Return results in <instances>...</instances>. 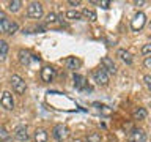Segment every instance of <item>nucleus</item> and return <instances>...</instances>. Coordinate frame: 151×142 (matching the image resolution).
I'll return each instance as SVG.
<instances>
[{"label":"nucleus","instance_id":"nucleus-30","mask_svg":"<svg viewBox=\"0 0 151 142\" xmlns=\"http://www.w3.org/2000/svg\"><path fill=\"white\" fill-rule=\"evenodd\" d=\"M69 5L71 7H77V5H80L79 0H69Z\"/></svg>","mask_w":151,"mask_h":142},{"label":"nucleus","instance_id":"nucleus-25","mask_svg":"<svg viewBox=\"0 0 151 142\" xmlns=\"http://www.w3.org/2000/svg\"><path fill=\"white\" fill-rule=\"evenodd\" d=\"M142 54L146 55V57L151 55V44H145L143 47H142Z\"/></svg>","mask_w":151,"mask_h":142},{"label":"nucleus","instance_id":"nucleus-20","mask_svg":"<svg viewBox=\"0 0 151 142\" xmlns=\"http://www.w3.org/2000/svg\"><path fill=\"white\" fill-rule=\"evenodd\" d=\"M8 49H9V46H8V43L5 41V40H0V57H5L8 54Z\"/></svg>","mask_w":151,"mask_h":142},{"label":"nucleus","instance_id":"nucleus-33","mask_svg":"<svg viewBox=\"0 0 151 142\" xmlns=\"http://www.w3.org/2000/svg\"><path fill=\"white\" fill-rule=\"evenodd\" d=\"M150 27H151V22H150Z\"/></svg>","mask_w":151,"mask_h":142},{"label":"nucleus","instance_id":"nucleus-18","mask_svg":"<svg viewBox=\"0 0 151 142\" xmlns=\"http://www.w3.org/2000/svg\"><path fill=\"white\" fill-rule=\"evenodd\" d=\"M66 19H69V21H76V19H80L82 17V13L76 11V9H69V11H66Z\"/></svg>","mask_w":151,"mask_h":142},{"label":"nucleus","instance_id":"nucleus-16","mask_svg":"<svg viewBox=\"0 0 151 142\" xmlns=\"http://www.w3.org/2000/svg\"><path fill=\"white\" fill-rule=\"evenodd\" d=\"M132 117H134V120H145L146 118V109H143V107L135 109L134 114H132Z\"/></svg>","mask_w":151,"mask_h":142},{"label":"nucleus","instance_id":"nucleus-32","mask_svg":"<svg viewBox=\"0 0 151 142\" xmlns=\"http://www.w3.org/2000/svg\"><path fill=\"white\" fill-rule=\"evenodd\" d=\"M145 2H143V0H140V2H135V5H137V7H140V5H143Z\"/></svg>","mask_w":151,"mask_h":142},{"label":"nucleus","instance_id":"nucleus-22","mask_svg":"<svg viewBox=\"0 0 151 142\" xmlns=\"http://www.w3.org/2000/svg\"><path fill=\"white\" fill-rule=\"evenodd\" d=\"M87 142H101V136L98 133H91L88 137H87Z\"/></svg>","mask_w":151,"mask_h":142},{"label":"nucleus","instance_id":"nucleus-1","mask_svg":"<svg viewBox=\"0 0 151 142\" xmlns=\"http://www.w3.org/2000/svg\"><path fill=\"white\" fill-rule=\"evenodd\" d=\"M27 16L32 19H40L42 16V5L38 2H32L27 7Z\"/></svg>","mask_w":151,"mask_h":142},{"label":"nucleus","instance_id":"nucleus-2","mask_svg":"<svg viewBox=\"0 0 151 142\" xmlns=\"http://www.w3.org/2000/svg\"><path fill=\"white\" fill-rule=\"evenodd\" d=\"M11 85H13V90L17 95H24V93H25V80H24L21 76L13 74L11 76Z\"/></svg>","mask_w":151,"mask_h":142},{"label":"nucleus","instance_id":"nucleus-15","mask_svg":"<svg viewBox=\"0 0 151 142\" xmlns=\"http://www.w3.org/2000/svg\"><path fill=\"white\" fill-rule=\"evenodd\" d=\"M66 66H68L69 70H77L80 66V60L76 59V57H68V59H66Z\"/></svg>","mask_w":151,"mask_h":142},{"label":"nucleus","instance_id":"nucleus-3","mask_svg":"<svg viewBox=\"0 0 151 142\" xmlns=\"http://www.w3.org/2000/svg\"><path fill=\"white\" fill-rule=\"evenodd\" d=\"M93 78H94V82H96L98 85H102V87H106V85L109 84V74H107V71L104 70V68L94 70Z\"/></svg>","mask_w":151,"mask_h":142},{"label":"nucleus","instance_id":"nucleus-21","mask_svg":"<svg viewBox=\"0 0 151 142\" xmlns=\"http://www.w3.org/2000/svg\"><path fill=\"white\" fill-rule=\"evenodd\" d=\"M0 142H9V133L5 128H0Z\"/></svg>","mask_w":151,"mask_h":142},{"label":"nucleus","instance_id":"nucleus-19","mask_svg":"<svg viewBox=\"0 0 151 142\" xmlns=\"http://www.w3.org/2000/svg\"><path fill=\"white\" fill-rule=\"evenodd\" d=\"M21 7H22L21 0H14V2H9L8 3V9H9V11H13V13H17L19 9H21Z\"/></svg>","mask_w":151,"mask_h":142},{"label":"nucleus","instance_id":"nucleus-11","mask_svg":"<svg viewBox=\"0 0 151 142\" xmlns=\"http://www.w3.org/2000/svg\"><path fill=\"white\" fill-rule=\"evenodd\" d=\"M52 136H54L57 141H63L66 137V128L63 125H55L54 130H52Z\"/></svg>","mask_w":151,"mask_h":142},{"label":"nucleus","instance_id":"nucleus-31","mask_svg":"<svg viewBox=\"0 0 151 142\" xmlns=\"http://www.w3.org/2000/svg\"><path fill=\"white\" fill-rule=\"evenodd\" d=\"M3 21H6V16H5L3 11H0V24H2Z\"/></svg>","mask_w":151,"mask_h":142},{"label":"nucleus","instance_id":"nucleus-9","mask_svg":"<svg viewBox=\"0 0 151 142\" xmlns=\"http://www.w3.org/2000/svg\"><path fill=\"white\" fill-rule=\"evenodd\" d=\"M101 65H102V68L106 70L107 73H110V74L116 73V66H115V63H113V60L109 59V57H102V59H101Z\"/></svg>","mask_w":151,"mask_h":142},{"label":"nucleus","instance_id":"nucleus-6","mask_svg":"<svg viewBox=\"0 0 151 142\" xmlns=\"http://www.w3.org/2000/svg\"><path fill=\"white\" fill-rule=\"evenodd\" d=\"M14 137H16L17 141H21V142H27L28 139H30V134H28V131H27V126H17L16 130H14Z\"/></svg>","mask_w":151,"mask_h":142},{"label":"nucleus","instance_id":"nucleus-5","mask_svg":"<svg viewBox=\"0 0 151 142\" xmlns=\"http://www.w3.org/2000/svg\"><path fill=\"white\" fill-rule=\"evenodd\" d=\"M131 142H146V133L140 128H134L129 134Z\"/></svg>","mask_w":151,"mask_h":142},{"label":"nucleus","instance_id":"nucleus-14","mask_svg":"<svg viewBox=\"0 0 151 142\" xmlns=\"http://www.w3.org/2000/svg\"><path fill=\"white\" fill-rule=\"evenodd\" d=\"M35 142H47V133H46V130L40 128V130L35 131Z\"/></svg>","mask_w":151,"mask_h":142},{"label":"nucleus","instance_id":"nucleus-26","mask_svg":"<svg viewBox=\"0 0 151 142\" xmlns=\"http://www.w3.org/2000/svg\"><path fill=\"white\" fill-rule=\"evenodd\" d=\"M94 106L101 109V112H102V114H110V109H109L107 106H104V104H98V103H94Z\"/></svg>","mask_w":151,"mask_h":142},{"label":"nucleus","instance_id":"nucleus-4","mask_svg":"<svg viewBox=\"0 0 151 142\" xmlns=\"http://www.w3.org/2000/svg\"><path fill=\"white\" fill-rule=\"evenodd\" d=\"M145 22H146V16H145V14L143 13H137L134 16V19H132V22H131V28L134 32H139V30L143 28Z\"/></svg>","mask_w":151,"mask_h":142},{"label":"nucleus","instance_id":"nucleus-7","mask_svg":"<svg viewBox=\"0 0 151 142\" xmlns=\"http://www.w3.org/2000/svg\"><path fill=\"white\" fill-rule=\"evenodd\" d=\"M0 103H2V106L6 109V111H11L14 107V101H13V95L9 92H3L2 93V98H0Z\"/></svg>","mask_w":151,"mask_h":142},{"label":"nucleus","instance_id":"nucleus-10","mask_svg":"<svg viewBox=\"0 0 151 142\" xmlns=\"http://www.w3.org/2000/svg\"><path fill=\"white\" fill-rule=\"evenodd\" d=\"M74 85H76V88H79V90H91L90 87H87V80H85L83 76H80V74H76L74 73Z\"/></svg>","mask_w":151,"mask_h":142},{"label":"nucleus","instance_id":"nucleus-8","mask_svg":"<svg viewBox=\"0 0 151 142\" xmlns=\"http://www.w3.org/2000/svg\"><path fill=\"white\" fill-rule=\"evenodd\" d=\"M55 78V70L52 68V66H44V68L41 70V79L44 80V82H52Z\"/></svg>","mask_w":151,"mask_h":142},{"label":"nucleus","instance_id":"nucleus-17","mask_svg":"<svg viewBox=\"0 0 151 142\" xmlns=\"http://www.w3.org/2000/svg\"><path fill=\"white\" fill-rule=\"evenodd\" d=\"M19 62H21L22 65H28L30 63V54H28L27 51L21 49L19 51Z\"/></svg>","mask_w":151,"mask_h":142},{"label":"nucleus","instance_id":"nucleus-23","mask_svg":"<svg viewBox=\"0 0 151 142\" xmlns=\"http://www.w3.org/2000/svg\"><path fill=\"white\" fill-rule=\"evenodd\" d=\"M17 28H19V25H17V24L16 22H11V24H9V27H8V35H13V33H16L17 32Z\"/></svg>","mask_w":151,"mask_h":142},{"label":"nucleus","instance_id":"nucleus-28","mask_svg":"<svg viewBox=\"0 0 151 142\" xmlns=\"http://www.w3.org/2000/svg\"><path fill=\"white\" fill-rule=\"evenodd\" d=\"M99 5L104 8V9H107V8H110V2L109 0H99Z\"/></svg>","mask_w":151,"mask_h":142},{"label":"nucleus","instance_id":"nucleus-12","mask_svg":"<svg viewBox=\"0 0 151 142\" xmlns=\"http://www.w3.org/2000/svg\"><path fill=\"white\" fill-rule=\"evenodd\" d=\"M116 55L120 57L123 62H126L127 65H131V63H132V55H131V52H129V51H126V49H118Z\"/></svg>","mask_w":151,"mask_h":142},{"label":"nucleus","instance_id":"nucleus-34","mask_svg":"<svg viewBox=\"0 0 151 142\" xmlns=\"http://www.w3.org/2000/svg\"><path fill=\"white\" fill-rule=\"evenodd\" d=\"M150 107H151V104H150Z\"/></svg>","mask_w":151,"mask_h":142},{"label":"nucleus","instance_id":"nucleus-13","mask_svg":"<svg viewBox=\"0 0 151 142\" xmlns=\"http://www.w3.org/2000/svg\"><path fill=\"white\" fill-rule=\"evenodd\" d=\"M82 17L88 19L90 22H94V21L98 19L96 13H94V9H91V8H83V9H82Z\"/></svg>","mask_w":151,"mask_h":142},{"label":"nucleus","instance_id":"nucleus-29","mask_svg":"<svg viewBox=\"0 0 151 142\" xmlns=\"http://www.w3.org/2000/svg\"><path fill=\"white\" fill-rule=\"evenodd\" d=\"M143 65L146 66V68H151V55L145 57V60H143Z\"/></svg>","mask_w":151,"mask_h":142},{"label":"nucleus","instance_id":"nucleus-24","mask_svg":"<svg viewBox=\"0 0 151 142\" xmlns=\"http://www.w3.org/2000/svg\"><path fill=\"white\" fill-rule=\"evenodd\" d=\"M55 21H57V14L55 13H49L46 16V22L47 24H52V22H55Z\"/></svg>","mask_w":151,"mask_h":142},{"label":"nucleus","instance_id":"nucleus-27","mask_svg":"<svg viewBox=\"0 0 151 142\" xmlns=\"http://www.w3.org/2000/svg\"><path fill=\"white\" fill-rule=\"evenodd\" d=\"M143 82H145V85H146V88L151 90V76H150V74H146L145 78H143Z\"/></svg>","mask_w":151,"mask_h":142}]
</instances>
